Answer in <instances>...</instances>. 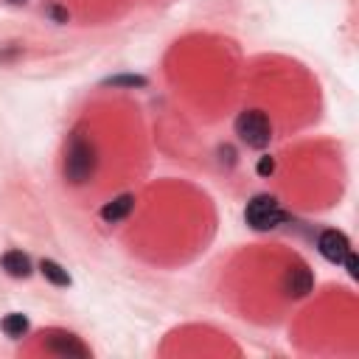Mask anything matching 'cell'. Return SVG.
I'll list each match as a JSON object with an SVG mask.
<instances>
[{"label":"cell","mask_w":359,"mask_h":359,"mask_svg":"<svg viewBox=\"0 0 359 359\" xmlns=\"http://www.w3.org/2000/svg\"><path fill=\"white\" fill-rule=\"evenodd\" d=\"M95 165H98V157H95L93 140L81 132H73L65 146V180L70 185H84L93 180Z\"/></svg>","instance_id":"cell-1"},{"label":"cell","mask_w":359,"mask_h":359,"mask_svg":"<svg viewBox=\"0 0 359 359\" xmlns=\"http://www.w3.org/2000/svg\"><path fill=\"white\" fill-rule=\"evenodd\" d=\"M244 222L258 230V233H266V230H275L278 224L286 222V213L280 208V202L272 196V194H255L247 208H244Z\"/></svg>","instance_id":"cell-2"},{"label":"cell","mask_w":359,"mask_h":359,"mask_svg":"<svg viewBox=\"0 0 359 359\" xmlns=\"http://www.w3.org/2000/svg\"><path fill=\"white\" fill-rule=\"evenodd\" d=\"M236 135L250 149H266L272 140V123L261 109H244L236 118Z\"/></svg>","instance_id":"cell-3"},{"label":"cell","mask_w":359,"mask_h":359,"mask_svg":"<svg viewBox=\"0 0 359 359\" xmlns=\"http://www.w3.org/2000/svg\"><path fill=\"white\" fill-rule=\"evenodd\" d=\"M317 252L328 261V264H342L345 255L351 252V241L342 230L337 227H325L320 236H317Z\"/></svg>","instance_id":"cell-4"},{"label":"cell","mask_w":359,"mask_h":359,"mask_svg":"<svg viewBox=\"0 0 359 359\" xmlns=\"http://www.w3.org/2000/svg\"><path fill=\"white\" fill-rule=\"evenodd\" d=\"M45 345L50 353L56 356H67V359H90V348L70 331H50L45 337Z\"/></svg>","instance_id":"cell-5"},{"label":"cell","mask_w":359,"mask_h":359,"mask_svg":"<svg viewBox=\"0 0 359 359\" xmlns=\"http://www.w3.org/2000/svg\"><path fill=\"white\" fill-rule=\"evenodd\" d=\"M314 289V275L309 266H292L283 278V292L289 297H306Z\"/></svg>","instance_id":"cell-6"},{"label":"cell","mask_w":359,"mask_h":359,"mask_svg":"<svg viewBox=\"0 0 359 359\" xmlns=\"http://www.w3.org/2000/svg\"><path fill=\"white\" fill-rule=\"evenodd\" d=\"M132 210H135V194H118L115 199L104 202L101 219H104L107 224H118V222H123Z\"/></svg>","instance_id":"cell-7"},{"label":"cell","mask_w":359,"mask_h":359,"mask_svg":"<svg viewBox=\"0 0 359 359\" xmlns=\"http://www.w3.org/2000/svg\"><path fill=\"white\" fill-rule=\"evenodd\" d=\"M0 266H3L6 275H11V278H28V275L34 272V264H31V258H28L22 250H6V252L0 255Z\"/></svg>","instance_id":"cell-8"},{"label":"cell","mask_w":359,"mask_h":359,"mask_svg":"<svg viewBox=\"0 0 359 359\" xmlns=\"http://www.w3.org/2000/svg\"><path fill=\"white\" fill-rule=\"evenodd\" d=\"M39 272H42V278L48 280V283H53V286H59V289H67L73 280H70V275H67V269L59 264V261H53V258H42L39 261Z\"/></svg>","instance_id":"cell-9"},{"label":"cell","mask_w":359,"mask_h":359,"mask_svg":"<svg viewBox=\"0 0 359 359\" xmlns=\"http://www.w3.org/2000/svg\"><path fill=\"white\" fill-rule=\"evenodd\" d=\"M0 328H3V334H6V337L20 339V337H25V334H28L31 323H28V317H25L22 311H8V314L0 320Z\"/></svg>","instance_id":"cell-10"},{"label":"cell","mask_w":359,"mask_h":359,"mask_svg":"<svg viewBox=\"0 0 359 359\" xmlns=\"http://www.w3.org/2000/svg\"><path fill=\"white\" fill-rule=\"evenodd\" d=\"M104 84L107 87H129V90H135V87H146L149 81L143 76H135V73H121V76H109Z\"/></svg>","instance_id":"cell-11"},{"label":"cell","mask_w":359,"mask_h":359,"mask_svg":"<svg viewBox=\"0 0 359 359\" xmlns=\"http://www.w3.org/2000/svg\"><path fill=\"white\" fill-rule=\"evenodd\" d=\"M342 264H345V269H348V278H351V280H356V278H359V258H356V252H353V250L345 255V261H342Z\"/></svg>","instance_id":"cell-12"},{"label":"cell","mask_w":359,"mask_h":359,"mask_svg":"<svg viewBox=\"0 0 359 359\" xmlns=\"http://www.w3.org/2000/svg\"><path fill=\"white\" fill-rule=\"evenodd\" d=\"M255 171H258L261 177H269V174L275 171V160H272L269 154H264V157L258 160V165H255Z\"/></svg>","instance_id":"cell-13"},{"label":"cell","mask_w":359,"mask_h":359,"mask_svg":"<svg viewBox=\"0 0 359 359\" xmlns=\"http://www.w3.org/2000/svg\"><path fill=\"white\" fill-rule=\"evenodd\" d=\"M11 3H25V0H11Z\"/></svg>","instance_id":"cell-14"}]
</instances>
